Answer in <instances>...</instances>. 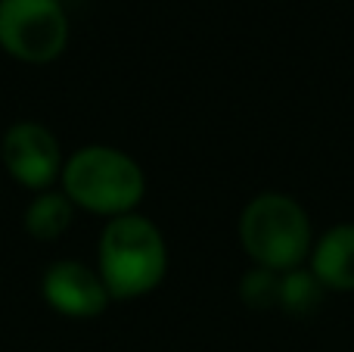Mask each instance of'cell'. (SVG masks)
<instances>
[{"label":"cell","mask_w":354,"mask_h":352,"mask_svg":"<svg viewBox=\"0 0 354 352\" xmlns=\"http://www.w3.org/2000/svg\"><path fill=\"white\" fill-rule=\"evenodd\" d=\"M168 268L165 240L143 215H118L100 237V278L109 297L131 299L153 290Z\"/></svg>","instance_id":"obj_1"},{"label":"cell","mask_w":354,"mask_h":352,"mask_svg":"<svg viewBox=\"0 0 354 352\" xmlns=\"http://www.w3.org/2000/svg\"><path fill=\"white\" fill-rule=\"evenodd\" d=\"M62 187L72 203L103 215H128L143 197V172L128 153L84 147L62 168Z\"/></svg>","instance_id":"obj_2"},{"label":"cell","mask_w":354,"mask_h":352,"mask_svg":"<svg viewBox=\"0 0 354 352\" xmlns=\"http://www.w3.org/2000/svg\"><path fill=\"white\" fill-rule=\"evenodd\" d=\"M239 240L258 268L292 272L311 247L308 212L286 193H261L239 215Z\"/></svg>","instance_id":"obj_3"},{"label":"cell","mask_w":354,"mask_h":352,"mask_svg":"<svg viewBox=\"0 0 354 352\" xmlns=\"http://www.w3.org/2000/svg\"><path fill=\"white\" fill-rule=\"evenodd\" d=\"M68 19L59 0H0V47L22 62H50L66 50Z\"/></svg>","instance_id":"obj_4"},{"label":"cell","mask_w":354,"mask_h":352,"mask_svg":"<svg viewBox=\"0 0 354 352\" xmlns=\"http://www.w3.org/2000/svg\"><path fill=\"white\" fill-rule=\"evenodd\" d=\"M3 166L19 184L25 187H41L53 184L59 175V141L53 131H47L37 122H19L6 131L3 137Z\"/></svg>","instance_id":"obj_5"},{"label":"cell","mask_w":354,"mask_h":352,"mask_svg":"<svg viewBox=\"0 0 354 352\" xmlns=\"http://www.w3.org/2000/svg\"><path fill=\"white\" fill-rule=\"evenodd\" d=\"M44 299L72 318H93L106 309L109 290L103 278L78 262H56L44 274Z\"/></svg>","instance_id":"obj_6"},{"label":"cell","mask_w":354,"mask_h":352,"mask_svg":"<svg viewBox=\"0 0 354 352\" xmlns=\"http://www.w3.org/2000/svg\"><path fill=\"white\" fill-rule=\"evenodd\" d=\"M314 274L330 290H354V225H336L320 237Z\"/></svg>","instance_id":"obj_7"},{"label":"cell","mask_w":354,"mask_h":352,"mask_svg":"<svg viewBox=\"0 0 354 352\" xmlns=\"http://www.w3.org/2000/svg\"><path fill=\"white\" fill-rule=\"evenodd\" d=\"M72 225V200L66 193H41L25 209V231L37 240H56Z\"/></svg>","instance_id":"obj_8"},{"label":"cell","mask_w":354,"mask_h":352,"mask_svg":"<svg viewBox=\"0 0 354 352\" xmlns=\"http://www.w3.org/2000/svg\"><path fill=\"white\" fill-rule=\"evenodd\" d=\"M320 299H324V284L314 272L292 268V272L280 274V306L289 315H311L320 306Z\"/></svg>","instance_id":"obj_9"},{"label":"cell","mask_w":354,"mask_h":352,"mask_svg":"<svg viewBox=\"0 0 354 352\" xmlns=\"http://www.w3.org/2000/svg\"><path fill=\"white\" fill-rule=\"evenodd\" d=\"M280 274L283 272H270V268H255V272L245 274L243 284H239L245 306H252V309L280 306Z\"/></svg>","instance_id":"obj_10"}]
</instances>
